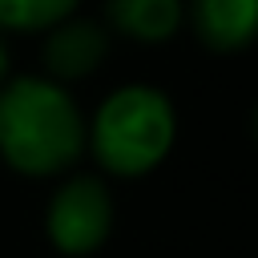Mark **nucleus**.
Returning a JSON list of instances; mask_svg holds the SVG:
<instances>
[{
  "instance_id": "obj_3",
  "label": "nucleus",
  "mask_w": 258,
  "mask_h": 258,
  "mask_svg": "<svg viewBox=\"0 0 258 258\" xmlns=\"http://www.w3.org/2000/svg\"><path fill=\"white\" fill-rule=\"evenodd\" d=\"M113 222H117V206H113L109 185L97 173H69L44 206L48 246L64 258L97 254L109 242Z\"/></svg>"
},
{
  "instance_id": "obj_7",
  "label": "nucleus",
  "mask_w": 258,
  "mask_h": 258,
  "mask_svg": "<svg viewBox=\"0 0 258 258\" xmlns=\"http://www.w3.org/2000/svg\"><path fill=\"white\" fill-rule=\"evenodd\" d=\"M81 0H0V32H48L69 20Z\"/></svg>"
},
{
  "instance_id": "obj_1",
  "label": "nucleus",
  "mask_w": 258,
  "mask_h": 258,
  "mask_svg": "<svg viewBox=\"0 0 258 258\" xmlns=\"http://www.w3.org/2000/svg\"><path fill=\"white\" fill-rule=\"evenodd\" d=\"M85 157V113L48 77H8L0 85V161L24 177H60Z\"/></svg>"
},
{
  "instance_id": "obj_2",
  "label": "nucleus",
  "mask_w": 258,
  "mask_h": 258,
  "mask_svg": "<svg viewBox=\"0 0 258 258\" xmlns=\"http://www.w3.org/2000/svg\"><path fill=\"white\" fill-rule=\"evenodd\" d=\"M177 141L173 101L157 85H121L85 121V153L113 177L153 173Z\"/></svg>"
},
{
  "instance_id": "obj_6",
  "label": "nucleus",
  "mask_w": 258,
  "mask_h": 258,
  "mask_svg": "<svg viewBox=\"0 0 258 258\" xmlns=\"http://www.w3.org/2000/svg\"><path fill=\"white\" fill-rule=\"evenodd\" d=\"M105 16L113 32L137 40V44H161L169 40L181 20H185V4L181 0H105Z\"/></svg>"
},
{
  "instance_id": "obj_4",
  "label": "nucleus",
  "mask_w": 258,
  "mask_h": 258,
  "mask_svg": "<svg viewBox=\"0 0 258 258\" xmlns=\"http://www.w3.org/2000/svg\"><path fill=\"white\" fill-rule=\"evenodd\" d=\"M109 56V28L85 16H69L48 28L44 36V77L56 85L93 77Z\"/></svg>"
},
{
  "instance_id": "obj_8",
  "label": "nucleus",
  "mask_w": 258,
  "mask_h": 258,
  "mask_svg": "<svg viewBox=\"0 0 258 258\" xmlns=\"http://www.w3.org/2000/svg\"><path fill=\"white\" fill-rule=\"evenodd\" d=\"M8 81V48H4V36H0V85Z\"/></svg>"
},
{
  "instance_id": "obj_5",
  "label": "nucleus",
  "mask_w": 258,
  "mask_h": 258,
  "mask_svg": "<svg viewBox=\"0 0 258 258\" xmlns=\"http://www.w3.org/2000/svg\"><path fill=\"white\" fill-rule=\"evenodd\" d=\"M185 16L210 52H242L258 32V0H189Z\"/></svg>"
}]
</instances>
